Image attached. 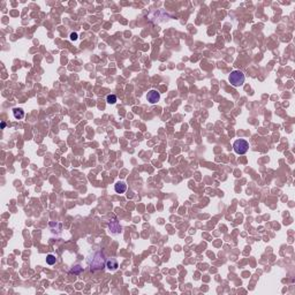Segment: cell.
Instances as JSON below:
<instances>
[{
	"label": "cell",
	"instance_id": "1",
	"mask_svg": "<svg viewBox=\"0 0 295 295\" xmlns=\"http://www.w3.org/2000/svg\"><path fill=\"white\" fill-rule=\"evenodd\" d=\"M88 263H89V266L91 268V270L103 269V268L106 265L105 256H104L103 253L97 251V253H95V254L92 255L91 258L88 259Z\"/></svg>",
	"mask_w": 295,
	"mask_h": 295
},
{
	"label": "cell",
	"instance_id": "13",
	"mask_svg": "<svg viewBox=\"0 0 295 295\" xmlns=\"http://www.w3.org/2000/svg\"><path fill=\"white\" fill-rule=\"evenodd\" d=\"M5 126H6L5 122H1V127H2V128H5Z\"/></svg>",
	"mask_w": 295,
	"mask_h": 295
},
{
	"label": "cell",
	"instance_id": "5",
	"mask_svg": "<svg viewBox=\"0 0 295 295\" xmlns=\"http://www.w3.org/2000/svg\"><path fill=\"white\" fill-rule=\"evenodd\" d=\"M108 227H110V232H111L112 234H118L121 232V226L119 225V223L117 220H112L110 225H108Z\"/></svg>",
	"mask_w": 295,
	"mask_h": 295
},
{
	"label": "cell",
	"instance_id": "6",
	"mask_svg": "<svg viewBox=\"0 0 295 295\" xmlns=\"http://www.w3.org/2000/svg\"><path fill=\"white\" fill-rule=\"evenodd\" d=\"M114 190L118 194H124L126 190H127V186H126L125 182H117L115 186H114Z\"/></svg>",
	"mask_w": 295,
	"mask_h": 295
},
{
	"label": "cell",
	"instance_id": "4",
	"mask_svg": "<svg viewBox=\"0 0 295 295\" xmlns=\"http://www.w3.org/2000/svg\"><path fill=\"white\" fill-rule=\"evenodd\" d=\"M146 99H148V102L150 104H156L160 99V93L157 90H150L148 92V95H146Z\"/></svg>",
	"mask_w": 295,
	"mask_h": 295
},
{
	"label": "cell",
	"instance_id": "2",
	"mask_svg": "<svg viewBox=\"0 0 295 295\" xmlns=\"http://www.w3.org/2000/svg\"><path fill=\"white\" fill-rule=\"evenodd\" d=\"M244 74H243L241 71H233V72L230 74V83L233 86H241L244 83Z\"/></svg>",
	"mask_w": 295,
	"mask_h": 295
},
{
	"label": "cell",
	"instance_id": "11",
	"mask_svg": "<svg viewBox=\"0 0 295 295\" xmlns=\"http://www.w3.org/2000/svg\"><path fill=\"white\" fill-rule=\"evenodd\" d=\"M82 270H83V269H82V268H81L80 265H76V266H75V268H74V269H73L71 272H72V273H80V272H81Z\"/></svg>",
	"mask_w": 295,
	"mask_h": 295
},
{
	"label": "cell",
	"instance_id": "9",
	"mask_svg": "<svg viewBox=\"0 0 295 295\" xmlns=\"http://www.w3.org/2000/svg\"><path fill=\"white\" fill-rule=\"evenodd\" d=\"M57 262V258H55V256L54 255H47L46 256V263L49 264V265H53V264H55Z\"/></svg>",
	"mask_w": 295,
	"mask_h": 295
},
{
	"label": "cell",
	"instance_id": "12",
	"mask_svg": "<svg viewBox=\"0 0 295 295\" xmlns=\"http://www.w3.org/2000/svg\"><path fill=\"white\" fill-rule=\"evenodd\" d=\"M71 39H72V40H76V39H77V33H73L72 35H71Z\"/></svg>",
	"mask_w": 295,
	"mask_h": 295
},
{
	"label": "cell",
	"instance_id": "7",
	"mask_svg": "<svg viewBox=\"0 0 295 295\" xmlns=\"http://www.w3.org/2000/svg\"><path fill=\"white\" fill-rule=\"evenodd\" d=\"M106 266H107V269L111 270V271H114V270L118 269V262L114 259V258H111V259H108L107 262H106Z\"/></svg>",
	"mask_w": 295,
	"mask_h": 295
},
{
	"label": "cell",
	"instance_id": "8",
	"mask_svg": "<svg viewBox=\"0 0 295 295\" xmlns=\"http://www.w3.org/2000/svg\"><path fill=\"white\" fill-rule=\"evenodd\" d=\"M13 114H14V118L20 120V119H23V117H24V111L22 108H14Z\"/></svg>",
	"mask_w": 295,
	"mask_h": 295
},
{
	"label": "cell",
	"instance_id": "10",
	"mask_svg": "<svg viewBox=\"0 0 295 295\" xmlns=\"http://www.w3.org/2000/svg\"><path fill=\"white\" fill-rule=\"evenodd\" d=\"M106 102L108 103V104H115L117 103V96L115 95H108L107 97H106Z\"/></svg>",
	"mask_w": 295,
	"mask_h": 295
},
{
	"label": "cell",
	"instance_id": "3",
	"mask_svg": "<svg viewBox=\"0 0 295 295\" xmlns=\"http://www.w3.org/2000/svg\"><path fill=\"white\" fill-rule=\"evenodd\" d=\"M233 149H234L235 153H237V155H244L249 149V143L246 140H242V138L236 140L234 142V144H233Z\"/></svg>",
	"mask_w": 295,
	"mask_h": 295
}]
</instances>
